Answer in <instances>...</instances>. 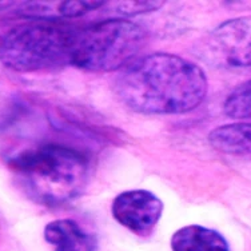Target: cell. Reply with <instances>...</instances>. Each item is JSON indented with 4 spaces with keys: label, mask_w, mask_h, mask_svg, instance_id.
Listing matches in <instances>:
<instances>
[{
    "label": "cell",
    "mask_w": 251,
    "mask_h": 251,
    "mask_svg": "<svg viewBox=\"0 0 251 251\" xmlns=\"http://www.w3.org/2000/svg\"><path fill=\"white\" fill-rule=\"evenodd\" d=\"M118 98L143 115H180L198 108L206 99L208 82L203 68L167 52L136 58L115 82Z\"/></svg>",
    "instance_id": "obj_1"
},
{
    "label": "cell",
    "mask_w": 251,
    "mask_h": 251,
    "mask_svg": "<svg viewBox=\"0 0 251 251\" xmlns=\"http://www.w3.org/2000/svg\"><path fill=\"white\" fill-rule=\"evenodd\" d=\"M8 164L19 175L31 198L50 207L76 201L90 178L87 156L62 145L22 151L12 155Z\"/></svg>",
    "instance_id": "obj_2"
},
{
    "label": "cell",
    "mask_w": 251,
    "mask_h": 251,
    "mask_svg": "<svg viewBox=\"0 0 251 251\" xmlns=\"http://www.w3.org/2000/svg\"><path fill=\"white\" fill-rule=\"evenodd\" d=\"M79 29L62 22L32 20L3 36L0 60L15 73H36L70 64Z\"/></svg>",
    "instance_id": "obj_3"
},
{
    "label": "cell",
    "mask_w": 251,
    "mask_h": 251,
    "mask_svg": "<svg viewBox=\"0 0 251 251\" xmlns=\"http://www.w3.org/2000/svg\"><path fill=\"white\" fill-rule=\"evenodd\" d=\"M145 42L146 31L136 23L121 18L99 22L77 31L70 64L91 73L123 70L135 60Z\"/></svg>",
    "instance_id": "obj_4"
},
{
    "label": "cell",
    "mask_w": 251,
    "mask_h": 251,
    "mask_svg": "<svg viewBox=\"0 0 251 251\" xmlns=\"http://www.w3.org/2000/svg\"><path fill=\"white\" fill-rule=\"evenodd\" d=\"M111 213L116 222L127 230L147 237L160 221L163 202L149 190H127L116 195Z\"/></svg>",
    "instance_id": "obj_5"
},
{
    "label": "cell",
    "mask_w": 251,
    "mask_h": 251,
    "mask_svg": "<svg viewBox=\"0 0 251 251\" xmlns=\"http://www.w3.org/2000/svg\"><path fill=\"white\" fill-rule=\"evenodd\" d=\"M210 46L228 67H251V16L221 23L211 32Z\"/></svg>",
    "instance_id": "obj_6"
},
{
    "label": "cell",
    "mask_w": 251,
    "mask_h": 251,
    "mask_svg": "<svg viewBox=\"0 0 251 251\" xmlns=\"http://www.w3.org/2000/svg\"><path fill=\"white\" fill-rule=\"evenodd\" d=\"M44 239L53 251H98L97 237L73 219H56L44 227Z\"/></svg>",
    "instance_id": "obj_7"
},
{
    "label": "cell",
    "mask_w": 251,
    "mask_h": 251,
    "mask_svg": "<svg viewBox=\"0 0 251 251\" xmlns=\"http://www.w3.org/2000/svg\"><path fill=\"white\" fill-rule=\"evenodd\" d=\"M106 5L104 1H38L25 3L18 14L31 20L60 22L66 18H79Z\"/></svg>",
    "instance_id": "obj_8"
},
{
    "label": "cell",
    "mask_w": 251,
    "mask_h": 251,
    "mask_svg": "<svg viewBox=\"0 0 251 251\" xmlns=\"http://www.w3.org/2000/svg\"><path fill=\"white\" fill-rule=\"evenodd\" d=\"M173 251H230L221 232L201 225L180 227L171 238Z\"/></svg>",
    "instance_id": "obj_9"
},
{
    "label": "cell",
    "mask_w": 251,
    "mask_h": 251,
    "mask_svg": "<svg viewBox=\"0 0 251 251\" xmlns=\"http://www.w3.org/2000/svg\"><path fill=\"white\" fill-rule=\"evenodd\" d=\"M208 142L223 154H251V123L239 122L217 127L208 134Z\"/></svg>",
    "instance_id": "obj_10"
},
{
    "label": "cell",
    "mask_w": 251,
    "mask_h": 251,
    "mask_svg": "<svg viewBox=\"0 0 251 251\" xmlns=\"http://www.w3.org/2000/svg\"><path fill=\"white\" fill-rule=\"evenodd\" d=\"M223 112L232 119H251V80L239 84L223 103Z\"/></svg>",
    "instance_id": "obj_11"
},
{
    "label": "cell",
    "mask_w": 251,
    "mask_h": 251,
    "mask_svg": "<svg viewBox=\"0 0 251 251\" xmlns=\"http://www.w3.org/2000/svg\"><path fill=\"white\" fill-rule=\"evenodd\" d=\"M163 5V1H122L114 4V14L125 19L126 16L147 14L158 11Z\"/></svg>",
    "instance_id": "obj_12"
},
{
    "label": "cell",
    "mask_w": 251,
    "mask_h": 251,
    "mask_svg": "<svg viewBox=\"0 0 251 251\" xmlns=\"http://www.w3.org/2000/svg\"><path fill=\"white\" fill-rule=\"evenodd\" d=\"M12 3H0V10H4V8H10Z\"/></svg>",
    "instance_id": "obj_13"
},
{
    "label": "cell",
    "mask_w": 251,
    "mask_h": 251,
    "mask_svg": "<svg viewBox=\"0 0 251 251\" xmlns=\"http://www.w3.org/2000/svg\"><path fill=\"white\" fill-rule=\"evenodd\" d=\"M1 42H3V36H0V47H1Z\"/></svg>",
    "instance_id": "obj_14"
}]
</instances>
